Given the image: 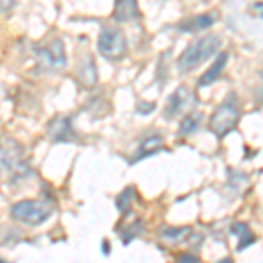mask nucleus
<instances>
[{
	"label": "nucleus",
	"mask_w": 263,
	"mask_h": 263,
	"mask_svg": "<svg viewBox=\"0 0 263 263\" xmlns=\"http://www.w3.org/2000/svg\"><path fill=\"white\" fill-rule=\"evenodd\" d=\"M78 78H79V81H81L84 86H88V88H91V86H95V84H97L99 74H97L95 62H93V58L90 57V54H86V57L81 60V63H79Z\"/></svg>",
	"instance_id": "nucleus-11"
},
{
	"label": "nucleus",
	"mask_w": 263,
	"mask_h": 263,
	"mask_svg": "<svg viewBox=\"0 0 263 263\" xmlns=\"http://www.w3.org/2000/svg\"><path fill=\"white\" fill-rule=\"evenodd\" d=\"M202 120H203L202 112L188 114V116L181 121L179 130H177V135H179V137H188V135H192L193 132H197L202 126Z\"/></svg>",
	"instance_id": "nucleus-15"
},
{
	"label": "nucleus",
	"mask_w": 263,
	"mask_h": 263,
	"mask_svg": "<svg viewBox=\"0 0 263 263\" xmlns=\"http://www.w3.org/2000/svg\"><path fill=\"white\" fill-rule=\"evenodd\" d=\"M27 172L23 165V147L11 137L0 139V176H21Z\"/></svg>",
	"instance_id": "nucleus-3"
},
{
	"label": "nucleus",
	"mask_w": 263,
	"mask_h": 263,
	"mask_svg": "<svg viewBox=\"0 0 263 263\" xmlns=\"http://www.w3.org/2000/svg\"><path fill=\"white\" fill-rule=\"evenodd\" d=\"M216 20H218V14L195 16V18H192V20L179 23V28L182 32H200V30H205V28L213 27Z\"/></svg>",
	"instance_id": "nucleus-12"
},
{
	"label": "nucleus",
	"mask_w": 263,
	"mask_h": 263,
	"mask_svg": "<svg viewBox=\"0 0 263 263\" xmlns=\"http://www.w3.org/2000/svg\"><path fill=\"white\" fill-rule=\"evenodd\" d=\"M48 135L54 142H72L76 141V132L72 128V121L67 116H57L49 121Z\"/></svg>",
	"instance_id": "nucleus-8"
},
{
	"label": "nucleus",
	"mask_w": 263,
	"mask_h": 263,
	"mask_svg": "<svg viewBox=\"0 0 263 263\" xmlns=\"http://www.w3.org/2000/svg\"><path fill=\"white\" fill-rule=\"evenodd\" d=\"M232 233L235 237H239V246H237V251H242V249H246L248 246L256 242V237H254L251 228H249L246 223H235L232 227Z\"/></svg>",
	"instance_id": "nucleus-14"
},
{
	"label": "nucleus",
	"mask_w": 263,
	"mask_h": 263,
	"mask_svg": "<svg viewBox=\"0 0 263 263\" xmlns=\"http://www.w3.org/2000/svg\"><path fill=\"white\" fill-rule=\"evenodd\" d=\"M227 62H228V54L223 51V53L218 54V60L214 62V65L211 67V69L200 78V81H198V86H209L211 83H214L216 79L219 78V74L223 72L224 65H227Z\"/></svg>",
	"instance_id": "nucleus-13"
},
{
	"label": "nucleus",
	"mask_w": 263,
	"mask_h": 263,
	"mask_svg": "<svg viewBox=\"0 0 263 263\" xmlns=\"http://www.w3.org/2000/svg\"><path fill=\"white\" fill-rule=\"evenodd\" d=\"M104 253L109 254V242H107V240H104Z\"/></svg>",
	"instance_id": "nucleus-20"
},
{
	"label": "nucleus",
	"mask_w": 263,
	"mask_h": 263,
	"mask_svg": "<svg viewBox=\"0 0 263 263\" xmlns=\"http://www.w3.org/2000/svg\"><path fill=\"white\" fill-rule=\"evenodd\" d=\"M163 144H165V139H163V135H160V134H153V135H149V137H146L141 142V146H139L135 156L132 158V163H135V162H139V160L147 158V156L158 153L163 147Z\"/></svg>",
	"instance_id": "nucleus-10"
},
{
	"label": "nucleus",
	"mask_w": 263,
	"mask_h": 263,
	"mask_svg": "<svg viewBox=\"0 0 263 263\" xmlns=\"http://www.w3.org/2000/svg\"><path fill=\"white\" fill-rule=\"evenodd\" d=\"M192 235V228L190 227H181V228H165L160 233V237H162L163 240H167V242L171 244H177L181 242V240H184L186 237Z\"/></svg>",
	"instance_id": "nucleus-16"
},
{
	"label": "nucleus",
	"mask_w": 263,
	"mask_h": 263,
	"mask_svg": "<svg viewBox=\"0 0 263 263\" xmlns=\"http://www.w3.org/2000/svg\"><path fill=\"white\" fill-rule=\"evenodd\" d=\"M219 48H221V39L214 33L198 37L182 51L179 60H177V69L181 74H188V72L198 69L211 57H214Z\"/></svg>",
	"instance_id": "nucleus-1"
},
{
	"label": "nucleus",
	"mask_w": 263,
	"mask_h": 263,
	"mask_svg": "<svg viewBox=\"0 0 263 263\" xmlns=\"http://www.w3.org/2000/svg\"><path fill=\"white\" fill-rule=\"evenodd\" d=\"M53 214V205L42 200H21L11 207V216L20 223L37 227L42 224Z\"/></svg>",
	"instance_id": "nucleus-2"
},
{
	"label": "nucleus",
	"mask_w": 263,
	"mask_h": 263,
	"mask_svg": "<svg viewBox=\"0 0 263 263\" xmlns=\"http://www.w3.org/2000/svg\"><path fill=\"white\" fill-rule=\"evenodd\" d=\"M193 102H195L193 91L188 86H179L172 93V97L168 99L167 105H165V111H163L165 118H176L181 111L190 107Z\"/></svg>",
	"instance_id": "nucleus-7"
},
{
	"label": "nucleus",
	"mask_w": 263,
	"mask_h": 263,
	"mask_svg": "<svg viewBox=\"0 0 263 263\" xmlns=\"http://www.w3.org/2000/svg\"><path fill=\"white\" fill-rule=\"evenodd\" d=\"M139 16H141V12H139L137 0H116L114 2L112 18L118 23H126V21L137 20Z\"/></svg>",
	"instance_id": "nucleus-9"
},
{
	"label": "nucleus",
	"mask_w": 263,
	"mask_h": 263,
	"mask_svg": "<svg viewBox=\"0 0 263 263\" xmlns=\"http://www.w3.org/2000/svg\"><path fill=\"white\" fill-rule=\"evenodd\" d=\"M134 200H135V190L134 188H125L116 198L118 211H120L121 214H126L132 209V203H134Z\"/></svg>",
	"instance_id": "nucleus-17"
},
{
	"label": "nucleus",
	"mask_w": 263,
	"mask_h": 263,
	"mask_svg": "<svg viewBox=\"0 0 263 263\" xmlns=\"http://www.w3.org/2000/svg\"><path fill=\"white\" fill-rule=\"evenodd\" d=\"M14 0H0V12H7L12 9Z\"/></svg>",
	"instance_id": "nucleus-18"
},
{
	"label": "nucleus",
	"mask_w": 263,
	"mask_h": 263,
	"mask_svg": "<svg viewBox=\"0 0 263 263\" xmlns=\"http://www.w3.org/2000/svg\"><path fill=\"white\" fill-rule=\"evenodd\" d=\"M35 57L41 69L46 72H60L67 65L65 46L62 39H53L46 46L35 48Z\"/></svg>",
	"instance_id": "nucleus-5"
},
{
	"label": "nucleus",
	"mask_w": 263,
	"mask_h": 263,
	"mask_svg": "<svg viewBox=\"0 0 263 263\" xmlns=\"http://www.w3.org/2000/svg\"><path fill=\"white\" fill-rule=\"evenodd\" d=\"M99 51L107 60L118 62L126 54V39L121 30L112 27H104L99 37Z\"/></svg>",
	"instance_id": "nucleus-6"
},
{
	"label": "nucleus",
	"mask_w": 263,
	"mask_h": 263,
	"mask_svg": "<svg viewBox=\"0 0 263 263\" xmlns=\"http://www.w3.org/2000/svg\"><path fill=\"white\" fill-rule=\"evenodd\" d=\"M239 118H240V112L237 109V104H235V99L230 100H224L221 105L213 112L211 116V121H209V128L211 132H214V135H218L219 139H223L224 135H228L230 132L235 128L237 123H239Z\"/></svg>",
	"instance_id": "nucleus-4"
},
{
	"label": "nucleus",
	"mask_w": 263,
	"mask_h": 263,
	"mask_svg": "<svg viewBox=\"0 0 263 263\" xmlns=\"http://www.w3.org/2000/svg\"><path fill=\"white\" fill-rule=\"evenodd\" d=\"M177 261H200L197 256H192V254H182V256L177 258Z\"/></svg>",
	"instance_id": "nucleus-19"
}]
</instances>
